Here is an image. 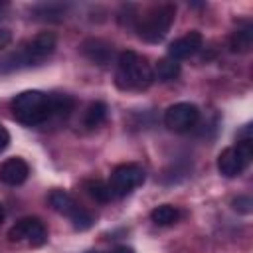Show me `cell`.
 Returning <instances> with one entry per match:
<instances>
[{
  "instance_id": "obj_15",
  "label": "cell",
  "mask_w": 253,
  "mask_h": 253,
  "mask_svg": "<svg viewBox=\"0 0 253 253\" xmlns=\"http://www.w3.org/2000/svg\"><path fill=\"white\" fill-rule=\"evenodd\" d=\"M107 105L103 101H93L87 109H85V115H83V125L87 128H97L101 126L105 121H107Z\"/></svg>"
},
{
  "instance_id": "obj_14",
  "label": "cell",
  "mask_w": 253,
  "mask_h": 253,
  "mask_svg": "<svg viewBox=\"0 0 253 253\" xmlns=\"http://www.w3.org/2000/svg\"><path fill=\"white\" fill-rule=\"evenodd\" d=\"M65 12H67V4H59V2H43L32 10L34 18L43 22H59L65 18Z\"/></svg>"
},
{
  "instance_id": "obj_22",
  "label": "cell",
  "mask_w": 253,
  "mask_h": 253,
  "mask_svg": "<svg viewBox=\"0 0 253 253\" xmlns=\"http://www.w3.org/2000/svg\"><path fill=\"white\" fill-rule=\"evenodd\" d=\"M107 253H134V249L128 247V245H117V247H113V249L107 251Z\"/></svg>"
},
{
  "instance_id": "obj_8",
  "label": "cell",
  "mask_w": 253,
  "mask_h": 253,
  "mask_svg": "<svg viewBox=\"0 0 253 253\" xmlns=\"http://www.w3.org/2000/svg\"><path fill=\"white\" fill-rule=\"evenodd\" d=\"M8 239L12 243H26L32 247H40L47 241V229L43 221L38 217H22L10 227Z\"/></svg>"
},
{
  "instance_id": "obj_21",
  "label": "cell",
  "mask_w": 253,
  "mask_h": 253,
  "mask_svg": "<svg viewBox=\"0 0 253 253\" xmlns=\"http://www.w3.org/2000/svg\"><path fill=\"white\" fill-rule=\"evenodd\" d=\"M10 42H12V34H10V30H0V51H2Z\"/></svg>"
},
{
  "instance_id": "obj_5",
  "label": "cell",
  "mask_w": 253,
  "mask_h": 253,
  "mask_svg": "<svg viewBox=\"0 0 253 253\" xmlns=\"http://www.w3.org/2000/svg\"><path fill=\"white\" fill-rule=\"evenodd\" d=\"M253 156V140H251V125H245L243 132L239 134V140L235 146H227L217 156V170L225 178L239 176Z\"/></svg>"
},
{
  "instance_id": "obj_10",
  "label": "cell",
  "mask_w": 253,
  "mask_h": 253,
  "mask_svg": "<svg viewBox=\"0 0 253 253\" xmlns=\"http://www.w3.org/2000/svg\"><path fill=\"white\" fill-rule=\"evenodd\" d=\"M202 43H204L202 34L196 32V30H192V32H188L186 36L176 38V40L168 45V57H172V59H176V61L186 59V57H192L196 51H200Z\"/></svg>"
},
{
  "instance_id": "obj_9",
  "label": "cell",
  "mask_w": 253,
  "mask_h": 253,
  "mask_svg": "<svg viewBox=\"0 0 253 253\" xmlns=\"http://www.w3.org/2000/svg\"><path fill=\"white\" fill-rule=\"evenodd\" d=\"M200 121V109L194 103H174L164 113V125L172 132H190Z\"/></svg>"
},
{
  "instance_id": "obj_23",
  "label": "cell",
  "mask_w": 253,
  "mask_h": 253,
  "mask_svg": "<svg viewBox=\"0 0 253 253\" xmlns=\"http://www.w3.org/2000/svg\"><path fill=\"white\" fill-rule=\"evenodd\" d=\"M6 8H8V4H6V2H0V18H4V12H6Z\"/></svg>"
},
{
  "instance_id": "obj_24",
  "label": "cell",
  "mask_w": 253,
  "mask_h": 253,
  "mask_svg": "<svg viewBox=\"0 0 253 253\" xmlns=\"http://www.w3.org/2000/svg\"><path fill=\"white\" fill-rule=\"evenodd\" d=\"M2 221H4V206L0 204V223H2Z\"/></svg>"
},
{
  "instance_id": "obj_18",
  "label": "cell",
  "mask_w": 253,
  "mask_h": 253,
  "mask_svg": "<svg viewBox=\"0 0 253 253\" xmlns=\"http://www.w3.org/2000/svg\"><path fill=\"white\" fill-rule=\"evenodd\" d=\"M83 188H85V192H87L95 202H99V204H107V202L113 200V194H111V190H109V184L103 182V180H87V182L83 184Z\"/></svg>"
},
{
  "instance_id": "obj_12",
  "label": "cell",
  "mask_w": 253,
  "mask_h": 253,
  "mask_svg": "<svg viewBox=\"0 0 253 253\" xmlns=\"http://www.w3.org/2000/svg\"><path fill=\"white\" fill-rule=\"evenodd\" d=\"M79 49H81V53H83L91 63L101 65V67L109 65V63L113 61V55H115L113 45L107 43L105 40H99V38H89V40H85Z\"/></svg>"
},
{
  "instance_id": "obj_6",
  "label": "cell",
  "mask_w": 253,
  "mask_h": 253,
  "mask_svg": "<svg viewBox=\"0 0 253 253\" xmlns=\"http://www.w3.org/2000/svg\"><path fill=\"white\" fill-rule=\"evenodd\" d=\"M146 180V172L140 164L136 162H125L119 164L109 178V190L113 194V198H125L126 194H130L132 190H136L138 186H142Z\"/></svg>"
},
{
  "instance_id": "obj_19",
  "label": "cell",
  "mask_w": 253,
  "mask_h": 253,
  "mask_svg": "<svg viewBox=\"0 0 253 253\" xmlns=\"http://www.w3.org/2000/svg\"><path fill=\"white\" fill-rule=\"evenodd\" d=\"M231 206H233V210L239 211V213H251V210H253V200H251L249 196H237V198L231 202Z\"/></svg>"
},
{
  "instance_id": "obj_3",
  "label": "cell",
  "mask_w": 253,
  "mask_h": 253,
  "mask_svg": "<svg viewBox=\"0 0 253 253\" xmlns=\"http://www.w3.org/2000/svg\"><path fill=\"white\" fill-rule=\"evenodd\" d=\"M154 81L148 59L132 49H126L117 59L115 83L123 91H144Z\"/></svg>"
},
{
  "instance_id": "obj_4",
  "label": "cell",
  "mask_w": 253,
  "mask_h": 253,
  "mask_svg": "<svg viewBox=\"0 0 253 253\" xmlns=\"http://www.w3.org/2000/svg\"><path fill=\"white\" fill-rule=\"evenodd\" d=\"M174 18H176L174 4H158L136 18L134 30L140 40H144L148 43H158L166 38L170 26L174 24Z\"/></svg>"
},
{
  "instance_id": "obj_7",
  "label": "cell",
  "mask_w": 253,
  "mask_h": 253,
  "mask_svg": "<svg viewBox=\"0 0 253 253\" xmlns=\"http://www.w3.org/2000/svg\"><path fill=\"white\" fill-rule=\"evenodd\" d=\"M47 200H49V206H51L57 213L65 215L77 231H85V229H89V227L95 223L93 215H91L85 208H81V206H79L67 192H63V190H53Z\"/></svg>"
},
{
  "instance_id": "obj_16",
  "label": "cell",
  "mask_w": 253,
  "mask_h": 253,
  "mask_svg": "<svg viewBox=\"0 0 253 253\" xmlns=\"http://www.w3.org/2000/svg\"><path fill=\"white\" fill-rule=\"evenodd\" d=\"M180 217H182V211L176 206H170V204H162V206H158L150 211V219L156 225H172Z\"/></svg>"
},
{
  "instance_id": "obj_17",
  "label": "cell",
  "mask_w": 253,
  "mask_h": 253,
  "mask_svg": "<svg viewBox=\"0 0 253 253\" xmlns=\"http://www.w3.org/2000/svg\"><path fill=\"white\" fill-rule=\"evenodd\" d=\"M152 75H154V79H160V81H172L180 75V63L172 57H162L154 65Z\"/></svg>"
},
{
  "instance_id": "obj_25",
  "label": "cell",
  "mask_w": 253,
  "mask_h": 253,
  "mask_svg": "<svg viewBox=\"0 0 253 253\" xmlns=\"http://www.w3.org/2000/svg\"><path fill=\"white\" fill-rule=\"evenodd\" d=\"M87 253H101V251H87Z\"/></svg>"
},
{
  "instance_id": "obj_2",
  "label": "cell",
  "mask_w": 253,
  "mask_h": 253,
  "mask_svg": "<svg viewBox=\"0 0 253 253\" xmlns=\"http://www.w3.org/2000/svg\"><path fill=\"white\" fill-rule=\"evenodd\" d=\"M12 115L26 126H38L55 117V95L43 91H22L12 99Z\"/></svg>"
},
{
  "instance_id": "obj_1",
  "label": "cell",
  "mask_w": 253,
  "mask_h": 253,
  "mask_svg": "<svg viewBox=\"0 0 253 253\" xmlns=\"http://www.w3.org/2000/svg\"><path fill=\"white\" fill-rule=\"evenodd\" d=\"M55 45H57V40L49 32H42V34L34 36L32 40L22 42L14 51H10L6 57H2L0 73H12V71L42 65L47 57H51V53L55 51Z\"/></svg>"
},
{
  "instance_id": "obj_20",
  "label": "cell",
  "mask_w": 253,
  "mask_h": 253,
  "mask_svg": "<svg viewBox=\"0 0 253 253\" xmlns=\"http://www.w3.org/2000/svg\"><path fill=\"white\" fill-rule=\"evenodd\" d=\"M8 144H10V132L0 125V152H4L8 148Z\"/></svg>"
},
{
  "instance_id": "obj_13",
  "label": "cell",
  "mask_w": 253,
  "mask_h": 253,
  "mask_svg": "<svg viewBox=\"0 0 253 253\" xmlns=\"http://www.w3.org/2000/svg\"><path fill=\"white\" fill-rule=\"evenodd\" d=\"M229 45H231V51L235 53H247L253 47V24L249 20H243L241 24H237V28L231 34Z\"/></svg>"
},
{
  "instance_id": "obj_11",
  "label": "cell",
  "mask_w": 253,
  "mask_h": 253,
  "mask_svg": "<svg viewBox=\"0 0 253 253\" xmlns=\"http://www.w3.org/2000/svg\"><path fill=\"white\" fill-rule=\"evenodd\" d=\"M30 176V166L24 158L20 156H12V158H6L2 164H0V182L2 184H8V186H20L28 180Z\"/></svg>"
}]
</instances>
